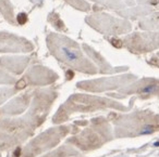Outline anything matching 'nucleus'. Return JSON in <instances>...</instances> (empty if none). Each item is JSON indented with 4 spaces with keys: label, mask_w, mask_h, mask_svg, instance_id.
Wrapping results in <instances>:
<instances>
[{
    "label": "nucleus",
    "mask_w": 159,
    "mask_h": 157,
    "mask_svg": "<svg viewBox=\"0 0 159 157\" xmlns=\"http://www.w3.org/2000/svg\"><path fill=\"white\" fill-rule=\"evenodd\" d=\"M49 75H52V73L48 68L40 65H36L30 68L25 76H26V78H29V80L32 81V83L37 85V83H43V80L40 78H47Z\"/></svg>",
    "instance_id": "423d86ee"
},
{
    "label": "nucleus",
    "mask_w": 159,
    "mask_h": 157,
    "mask_svg": "<svg viewBox=\"0 0 159 157\" xmlns=\"http://www.w3.org/2000/svg\"><path fill=\"white\" fill-rule=\"evenodd\" d=\"M152 146H155V147H159V141L155 142V143L152 144Z\"/></svg>",
    "instance_id": "ddd939ff"
},
{
    "label": "nucleus",
    "mask_w": 159,
    "mask_h": 157,
    "mask_svg": "<svg viewBox=\"0 0 159 157\" xmlns=\"http://www.w3.org/2000/svg\"><path fill=\"white\" fill-rule=\"evenodd\" d=\"M85 21L89 26L105 35L120 34L124 31V26L121 25V21L116 20L115 18L105 13L92 14V15L87 16Z\"/></svg>",
    "instance_id": "7ed1b4c3"
},
{
    "label": "nucleus",
    "mask_w": 159,
    "mask_h": 157,
    "mask_svg": "<svg viewBox=\"0 0 159 157\" xmlns=\"http://www.w3.org/2000/svg\"><path fill=\"white\" fill-rule=\"evenodd\" d=\"M48 22L51 23V25H52V26L55 27L56 29H58L59 32L66 31V26H64L63 22L60 20V16L58 15L56 12H51V13L49 14V15H48Z\"/></svg>",
    "instance_id": "0eeeda50"
},
{
    "label": "nucleus",
    "mask_w": 159,
    "mask_h": 157,
    "mask_svg": "<svg viewBox=\"0 0 159 157\" xmlns=\"http://www.w3.org/2000/svg\"><path fill=\"white\" fill-rule=\"evenodd\" d=\"M14 92H16V90H14V89H0V104H1L6 99H8L9 96H11Z\"/></svg>",
    "instance_id": "9d476101"
},
{
    "label": "nucleus",
    "mask_w": 159,
    "mask_h": 157,
    "mask_svg": "<svg viewBox=\"0 0 159 157\" xmlns=\"http://www.w3.org/2000/svg\"><path fill=\"white\" fill-rule=\"evenodd\" d=\"M0 14L3 20L12 26L18 25L16 16V9L10 0H0Z\"/></svg>",
    "instance_id": "39448f33"
},
{
    "label": "nucleus",
    "mask_w": 159,
    "mask_h": 157,
    "mask_svg": "<svg viewBox=\"0 0 159 157\" xmlns=\"http://www.w3.org/2000/svg\"><path fill=\"white\" fill-rule=\"evenodd\" d=\"M156 90V86H152V85H149V86H147V87H145L144 88L142 91L144 92V93H152V92Z\"/></svg>",
    "instance_id": "f8f14e48"
},
{
    "label": "nucleus",
    "mask_w": 159,
    "mask_h": 157,
    "mask_svg": "<svg viewBox=\"0 0 159 157\" xmlns=\"http://www.w3.org/2000/svg\"><path fill=\"white\" fill-rule=\"evenodd\" d=\"M33 50L34 44L27 38L0 31V53H30Z\"/></svg>",
    "instance_id": "f03ea898"
},
{
    "label": "nucleus",
    "mask_w": 159,
    "mask_h": 157,
    "mask_svg": "<svg viewBox=\"0 0 159 157\" xmlns=\"http://www.w3.org/2000/svg\"><path fill=\"white\" fill-rule=\"evenodd\" d=\"M66 3L72 6L74 9H77L80 11H89L91 9L89 3L85 2L84 0H64Z\"/></svg>",
    "instance_id": "6e6552de"
},
{
    "label": "nucleus",
    "mask_w": 159,
    "mask_h": 157,
    "mask_svg": "<svg viewBox=\"0 0 159 157\" xmlns=\"http://www.w3.org/2000/svg\"><path fill=\"white\" fill-rule=\"evenodd\" d=\"M46 44L51 54L60 62L82 72L94 73L95 67L83 54L79 44L68 36L49 33L46 37Z\"/></svg>",
    "instance_id": "f257e3e1"
},
{
    "label": "nucleus",
    "mask_w": 159,
    "mask_h": 157,
    "mask_svg": "<svg viewBox=\"0 0 159 157\" xmlns=\"http://www.w3.org/2000/svg\"><path fill=\"white\" fill-rule=\"evenodd\" d=\"M16 83L14 77H12L11 75H9L7 72L2 70L0 68V83H7V85H12Z\"/></svg>",
    "instance_id": "1a4fd4ad"
},
{
    "label": "nucleus",
    "mask_w": 159,
    "mask_h": 157,
    "mask_svg": "<svg viewBox=\"0 0 159 157\" xmlns=\"http://www.w3.org/2000/svg\"><path fill=\"white\" fill-rule=\"evenodd\" d=\"M152 132H154V131H152V126H146L145 128L139 132V134L141 135H147V134H152Z\"/></svg>",
    "instance_id": "9b49d317"
},
{
    "label": "nucleus",
    "mask_w": 159,
    "mask_h": 157,
    "mask_svg": "<svg viewBox=\"0 0 159 157\" xmlns=\"http://www.w3.org/2000/svg\"><path fill=\"white\" fill-rule=\"evenodd\" d=\"M31 57L27 55L20 57H0V66L6 70L13 72L16 74H21L30 63Z\"/></svg>",
    "instance_id": "20e7f679"
}]
</instances>
